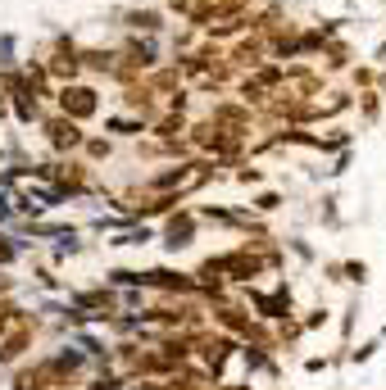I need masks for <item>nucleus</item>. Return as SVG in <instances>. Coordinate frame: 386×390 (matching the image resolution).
<instances>
[{
  "instance_id": "1",
  "label": "nucleus",
  "mask_w": 386,
  "mask_h": 390,
  "mask_svg": "<svg viewBox=\"0 0 386 390\" xmlns=\"http://www.w3.org/2000/svg\"><path fill=\"white\" fill-rule=\"evenodd\" d=\"M59 105H64L68 119H91L96 114V91L91 87H64L59 91Z\"/></svg>"
},
{
  "instance_id": "2",
  "label": "nucleus",
  "mask_w": 386,
  "mask_h": 390,
  "mask_svg": "<svg viewBox=\"0 0 386 390\" xmlns=\"http://www.w3.org/2000/svg\"><path fill=\"white\" fill-rule=\"evenodd\" d=\"M168 10L182 14L187 23H196V28H205V23H214V0H168Z\"/></svg>"
},
{
  "instance_id": "3",
  "label": "nucleus",
  "mask_w": 386,
  "mask_h": 390,
  "mask_svg": "<svg viewBox=\"0 0 386 390\" xmlns=\"http://www.w3.org/2000/svg\"><path fill=\"white\" fill-rule=\"evenodd\" d=\"M277 82H282V68H264V73H254V77H245V100H264L268 91L277 87Z\"/></svg>"
},
{
  "instance_id": "4",
  "label": "nucleus",
  "mask_w": 386,
  "mask_h": 390,
  "mask_svg": "<svg viewBox=\"0 0 386 390\" xmlns=\"http://www.w3.org/2000/svg\"><path fill=\"white\" fill-rule=\"evenodd\" d=\"M50 141L64 150V145H77V141H82V132H77L73 119H55V123H50Z\"/></svg>"
},
{
  "instance_id": "5",
  "label": "nucleus",
  "mask_w": 386,
  "mask_h": 390,
  "mask_svg": "<svg viewBox=\"0 0 386 390\" xmlns=\"http://www.w3.org/2000/svg\"><path fill=\"white\" fill-rule=\"evenodd\" d=\"M123 23H128L132 32H154L164 19H159V10H132V14H123Z\"/></svg>"
},
{
  "instance_id": "6",
  "label": "nucleus",
  "mask_w": 386,
  "mask_h": 390,
  "mask_svg": "<svg viewBox=\"0 0 386 390\" xmlns=\"http://www.w3.org/2000/svg\"><path fill=\"white\" fill-rule=\"evenodd\" d=\"M259 54H264V37H254V41H241L236 50H232V59H236V64H259Z\"/></svg>"
}]
</instances>
